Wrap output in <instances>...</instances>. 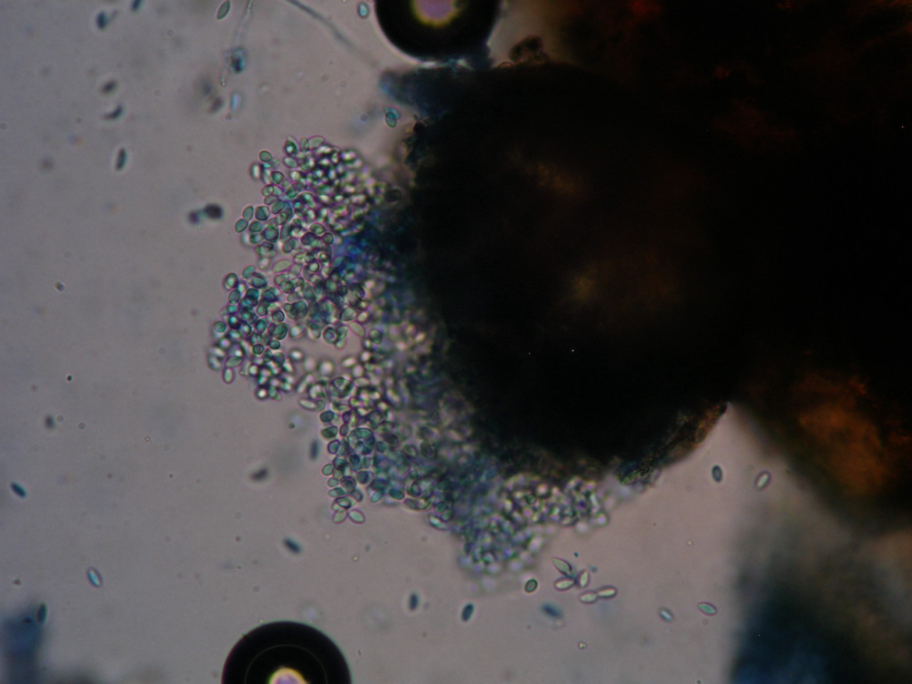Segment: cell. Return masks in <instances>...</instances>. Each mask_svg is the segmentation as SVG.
<instances>
[{
	"label": "cell",
	"instance_id": "cell-1",
	"mask_svg": "<svg viewBox=\"0 0 912 684\" xmlns=\"http://www.w3.org/2000/svg\"><path fill=\"white\" fill-rule=\"evenodd\" d=\"M225 684L350 683L338 647L320 631L298 623L265 624L244 635L224 666Z\"/></svg>",
	"mask_w": 912,
	"mask_h": 684
}]
</instances>
